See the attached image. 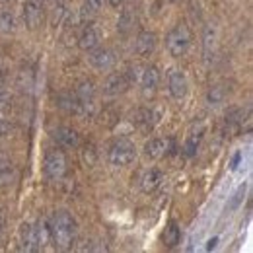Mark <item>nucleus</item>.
I'll list each match as a JSON object with an SVG mask.
<instances>
[{"instance_id": "nucleus-1", "label": "nucleus", "mask_w": 253, "mask_h": 253, "mask_svg": "<svg viewBox=\"0 0 253 253\" xmlns=\"http://www.w3.org/2000/svg\"><path fill=\"white\" fill-rule=\"evenodd\" d=\"M49 230H51V242L57 250H70L72 248V242H74V236H76V230H78V224L74 220V216L66 211H59L55 212L53 220L49 224Z\"/></svg>"}, {"instance_id": "nucleus-2", "label": "nucleus", "mask_w": 253, "mask_h": 253, "mask_svg": "<svg viewBox=\"0 0 253 253\" xmlns=\"http://www.w3.org/2000/svg\"><path fill=\"white\" fill-rule=\"evenodd\" d=\"M191 45V35L185 26H175L166 37V49L173 59H181Z\"/></svg>"}, {"instance_id": "nucleus-3", "label": "nucleus", "mask_w": 253, "mask_h": 253, "mask_svg": "<svg viewBox=\"0 0 253 253\" xmlns=\"http://www.w3.org/2000/svg\"><path fill=\"white\" fill-rule=\"evenodd\" d=\"M136 158V148L130 140H117L111 144L109 152H107V160L111 166L115 168H125L130 166Z\"/></svg>"}, {"instance_id": "nucleus-4", "label": "nucleus", "mask_w": 253, "mask_h": 253, "mask_svg": "<svg viewBox=\"0 0 253 253\" xmlns=\"http://www.w3.org/2000/svg\"><path fill=\"white\" fill-rule=\"evenodd\" d=\"M43 171L47 179L51 181H61L66 173V158L61 150H51L43 160Z\"/></svg>"}, {"instance_id": "nucleus-5", "label": "nucleus", "mask_w": 253, "mask_h": 253, "mask_svg": "<svg viewBox=\"0 0 253 253\" xmlns=\"http://www.w3.org/2000/svg\"><path fill=\"white\" fill-rule=\"evenodd\" d=\"M168 90L173 99H183L189 92V84H187V76L183 70L173 68L168 76Z\"/></svg>"}, {"instance_id": "nucleus-6", "label": "nucleus", "mask_w": 253, "mask_h": 253, "mask_svg": "<svg viewBox=\"0 0 253 253\" xmlns=\"http://www.w3.org/2000/svg\"><path fill=\"white\" fill-rule=\"evenodd\" d=\"M128 80H126L125 72H115V74H109L103 82V94L105 95H119L125 94L126 88H128Z\"/></svg>"}, {"instance_id": "nucleus-7", "label": "nucleus", "mask_w": 253, "mask_h": 253, "mask_svg": "<svg viewBox=\"0 0 253 253\" xmlns=\"http://www.w3.org/2000/svg\"><path fill=\"white\" fill-rule=\"evenodd\" d=\"M156 33L152 32H140L136 35V41H134V53L138 57H150L156 49Z\"/></svg>"}, {"instance_id": "nucleus-8", "label": "nucleus", "mask_w": 253, "mask_h": 253, "mask_svg": "<svg viewBox=\"0 0 253 253\" xmlns=\"http://www.w3.org/2000/svg\"><path fill=\"white\" fill-rule=\"evenodd\" d=\"M140 86H142V92L144 95H152L156 92V88H158L160 84V70L158 66H154V64H150V66H144L142 68V74H140Z\"/></svg>"}, {"instance_id": "nucleus-9", "label": "nucleus", "mask_w": 253, "mask_h": 253, "mask_svg": "<svg viewBox=\"0 0 253 253\" xmlns=\"http://www.w3.org/2000/svg\"><path fill=\"white\" fill-rule=\"evenodd\" d=\"M22 18L28 30H37L41 24V6L37 0H26L22 6Z\"/></svg>"}, {"instance_id": "nucleus-10", "label": "nucleus", "mask_w": 253, "mask_h": 253, "mask_svg": "<svg viewBox=\"0 0 253 253\" xmlns=\"http://www.w3.org/2000/svg\"><path fill=\"white\" fill-rule=\"evenodd\" d=\"M90 64L94 66L95 70H109L115 64V53L111 49H94L90 51Z\"/></svg>"}, {"instance_id": "nucleus-11", "label": "nucleus", "mask_w": 253, "mask_h": 253, "mask_svg": "<svg viewBox=\"0 0 253 253\" xmlns=\"http://www.w3.org/2000/svg\"><path fill=\"white\" fill-rule=\"evenodd\" d=\"M99 41H101V37H99L97 28L95 26H86L82 30V33H80V37H78V47L82 51L90 53V51H94V49L99 47Z\"/></svg>"}, {"instance_id": "nucleus-12", "label": "nucleus", "mask_w": 253, "mask_h": 253, "mask_svg": "<svg viewBox=\"0 0 253 253\" xmlns=\"http://www.w3.org/2000/svg\"><path fill=\"white\" fill-rule=\"evenodd\" d=\"M162 181H164L162 171L156 169V168H150V169H146V171L142 173V177H140V189L144 191V193H154V191L162 185Z\"/></svg>"}, {"instance_id": "nucleus-13", "label": "nucleus", "mask_w": 253, "mask_h": 253, "mask_svg": "<svg viewBox=\"0 0 253 253\" xmlns=\"http://www.w3.org/2000/svg\"><path fill=\"white\" fill-rule=\"evenodd\" d=\"M20 246L24 252H37V238H35V228L30 222H24L20 226Z\"/></svg>"}, {"instance_id": "nucleus-14", "label": "nucleus", "mask_w": 253, "mask_h": 253, "mask_svg": "<svg viewBox=\"0 0 253 253\" xmlns=\"http://www.w3.org/2000/svg\"><path fill=\"white\" fill-rule=\"evenodd\" d=\"M53 138H55L59 144L66 146V148L78 146V132H76L74 128H70V126H59V128H55V130H53Z\"/></svg>"}, {"instance_id": "nucleus-15", "label": "nucleus", "mask_w": 253, "mask_h": 253, "mask_svg": "<svg viewBox=\"0 0 253 253\" xmlns=\"http://www.w3.org/2000/svg\"><path fill=\"white\" fill-rule=\"evenodd\" d=\"M168 154V140L164 138H150L144 144V156L150 160H160Z\"/></svg>"}, {"instance_id": "nucleus-16", "label": "nucleus", "mask_w": 253, "mask_h": 253, "mask_svg": "<svg viewBox=\"0 0 253 253\" xmlns=\"http://www.w3.org/2000/svg\"><path fill=\"white\" fill-rule=\"evenodd\" d=\"M203 47H205V57L211 61L214 57V49H216V30L214 28H205V41H203Z\"/></svg>"}, {"instance_id": "nucleus-17", "label": "nucleus", "mask_w": 253, "mask_h": 253, "mask_svg": "<svg viewBox=\"0 0 253 253\" xmlns=\"http://www.w3.org/2000/svg\"><path fill=\"white\" fill-rule=\"evenodd\" d=\"M164 242L168 248H175L181 242V230H179L177 222H169V226L166 228V234H164Z\"/></svg>"}, {"instance_id": "nucleus-18", "label": "nucleus", "mask_w": 253, "mask_h": 253, "mask_svg": "<svg viewBox=\"0 0 253 253\" xmlns=\"http://www.w3.org/2000/svg\"><path fill=\"white\" fill-rule=\"evenodd\" d=\"M134 125L148 130L154 125V111L152 109H138L136 115H134Z\"/></svg>"}, {"instance_id": "nucleus-19", "label": "nucleus", "mask_w": 253, "mask_h": 253, "mask_svg": "<svg viewBox=\"0 0 253 253\" xmlns=\"http://www.w3.org/2000/svg\"><path fill=\"white\" fill-rule=\"evenodd\" d=\"M16 30V18H14V14L12 12H0V33H4V35H10V33H14Z\"/></svg>"}, {"instance_id": "nucleus-20", "label": "nucleus", "mask_w": 253, "mask_h": 253, "mask_svg": "<svg viewBox=\"0 0 253 253\" xmlns=\"http://www.w3.org/2000/svg\"><path fill=\"white\" fill-rule=\"evenodd\" d=\"M35 228V238H37V246L43 248L47 242H51V230H49V224L47 222H39Z\"/></svg>"}, {"instance_id": "nucleus-21", "label": "nucleus", "mask_w": 253, "mask_h": 253, "mask_svg": "<svg viewBox=\"0 0 253 253\" xmlns=\"http://www.w3.org/2000/svg\"><path fill=\"white\" fill-rule=\"evenodd\" d=\"M132 26H134V16H132L130 8H125V10L121 12L119 20H117V30L121 33H126Z\"/></svg>"}, {"instance_id": "nucleus-22", "label": "nucleus", "mask_w": 253, "mask_h": 253, "mask_svg": "<svg viewBox=\"0 0 253 253\" xmlns=\"http://www.w3.org/2000/svg\"><path fill=\"white\" fill-rule=\"evenodd\" d=\"M76 97L78 99H95V86L88 80V82H82L78 88H76Z\"/></svg>"}, {"instance_id": "nucleus-23", "label": "nucleus", "mask_w": 253, "mask_h": 253, "mask_svg": "<svg viewBox=\"0 0 253 253\" xmlns=\"http://www.w3.org/2000/svg\"><path fill=\"white\" fill-rule=\"evenodd\" d=\"M224 97H226V90H224L222 86H214V88L209 90L207 101H209L211 105H220L222 101H224Z\"/></svg>"}, {"instance_id": "nucleus-24", "label": "nucleus", "mask_w": 253, "mask_h": 253, "mask_svg": "<svg viewBox=\"0 0 253 253\" xmlns=\"http://www.w3.org/2000/svg\"><path fill=\"white\" fill-rule=\"evenodd\" d=\"M201 138H203L201 132H199V134H191L189 140H187V144H185V152H187V156H193V154L197 152V148H199V144H201Z\"/></svg>"}, {"instance_id": "nucleus-25", "label": "nucleus", "mask_w": 253, "mask_h": 253, "mask_svg": "<svg viewBox=\"0 0 253 253\" xmlns=\"http://www.w3.org/2000/svg\"><path fill=\"white\" fill-rule=\"evenodd\" d=\"M244 195H246V183H244V185H240V187L236 189V193L232 195V201H230V209H232V211L240 207V203L244 201Z\"/></svg>"}, {"instance_id": "nucleus-26", "label": "nucleus", "mask_w": 253, "mask_h": 253, "mask_svg": "<svg viewBox=\"0 0 253 253\" xmlns=\"http://www.w3.org/2000/svg\"><path fill=\"white\" fill-rule=\"evenodd\" d=\"M66 8H64L63 4H59V6H55V12H53V24L55 26H59V24H63L64 18H66Z\"/></svg>"}, {"instance_id": "nucleus-27", "label": "nucleus", "mask_w": 253, "mask_h": 253, "mask_svg": "<svg viewBox=\"0 0 253 253\" xmlns=\"http://www.w3.org/2000/svg\"><path fill=\"white\" fill-rule=\"evenodd\" d=\"M82 158H84V162H86L88 166H94L95 160H97V154H95L94 146H84V150H82Z\"/></svg>"}, {"instance_id": "nucleus-28", "label": "nucleus", "mask_w": 253, "mask_h": 253, "mask_svg": "<svg viewBox=\"0 0 253 253\" xmlns=\"http://www.w3.org/2000/svg\"><path fill=\"white\" fill-rule=\"evenodd\" d=\"M140 74H142V68H140V66H136V64H134V66H130V68H128V72H125L128 84L138 82V80H140Z\"/></svg>"}, {"instance_id": "nucleus-29", "label": "nucleus", "mask_w": 253, "mask_h": 253, "mask_svg": "<svg viewBox=\"0 0 253 253\" xmlns=\"http://www.w3.org/2000/svg\"><path fill=\"white\" fill-rule=\"evenodd\" d=\"M10 101H12L10 94H6V92H0V115H4V111L10 107Z\"/></svg>"}, {"instance_id": "nucleus-30", "label": "nucleus", "mask_w": 253, "mask_h": 253, "mask_svg": "<svg viewBox=\"0 0 253 253\" xmlns=\"http://www.w3.org/2000/svg\"><path fill=\"white\" fill-rule=\"evenodd\" d=\"M10 128H12L10 123L4 119V115H0V136H6V134L10 132Z\"/></svg>"}, {"instance_id": "nucleus-31", "label": "nucleus", "mask_w": 253, "mask_h": 253, "mask_svg": "<svg viewBox=\"0 0 253 253\" xmlns=\"http://www.w3.org/2000/svg\"><path fill=\"white\" fill-rule=\"evenodd\" d=\"M4 169H8V162H6V158L0 154V173H2Z\"/></svg>"}, {"instance_id": "nucleus-32", "label": "nucleus", "mask_w": 253, "mask_h": 253, "mask_svg": "<svg viewBox=\"0 0 253 253\" xmlns=\"http://www.w3.org/2000/svg\"><path fill=\"white\" fill-rule=\"evenodd\" d=\"M240 160H242V154L238 152V154L234 156V160H232V169H236V168H238V164H240Z\"/></svg>"}, {"instance_id": "nucleus-33", "label": "nucleus", "mask_w": 253, "mask_h": 253, "mask_svg": "<svg viewBox=\"0 0 253 253\" xmlns=\"http://www.w3.org/2000/svg\"><path fill=\"white\" fill-rule=\"evenodd\" d=\"M216 244H218V238H212V240H209V246H207V250H214V248H216Z\"/></svg>"}, {"instance_id": "nucleus-34", "label": "nucleus", "mask_w": 253, "mask_h": 253, "mask_svg": "<svg viewBox=\"0 0 253 253\" xmlns=\"http://www.w3.org/2000/svg\"><path fill=\"white\" fill-rule=\"evenodd\" d=\"M109 4H111L113 8H119V6L123 4V0H109Z\"/></svg>"}, {"instance_id": "nucleus-35", "label": "nucleus", "mask_w": 253, "mask_h": 253, "mask_svg": "<svg viewBox=\"0 0 253 253\" xmlns=\"http://www.w3.org/2000/svg\"><path fill=\"white\" fill-rule=\"evenodd\" d=\"M2 228H4V214H0V232H2Z\"/></svg>"}, {"instance_id": "nucleus-36", "label": "nucleus", "mask_w": 253, "mask_h": 253, "mask_svg": "<svg viewBox=\"0 0 253 253\" xmlns=\"http://www.w3.org/2000/svg\"><path fill=\"white\" fill-rule=\"evenodd\" d=\"M171 2H181V0H171Z\"/></svg>"}]
</instances>
